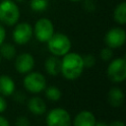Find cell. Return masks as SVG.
<instances>
[{
  "label": "cell",
  "instance_id": "obj_1",
  "mask_svg": "<svg viewBox=\"0 0 126 126\" xmlns=\"http://www.w3.org/2000/svg\"><path fill=\"white\" fill-rule=\"evenodd\" d=\"M83 56L76 52H68L63 55L61 60V71L62 75L67 80H76L78 79L84 70Z\"/></svg>",
  "mask_w": 126,
  "mask_h": 126
},
{
  "label": "cell",
  "instance_id": "obj_2",
  "mask_svg": "<svg viewBox=\"0 0 126 126\" xmlns=\"http://www.w3.org/2000/svg\"><path fill=\"white\" fill-rule=\"evenodd\" d=\"M20 19V9L15 1L3 0L0 2V23L15 26Z\"/></svg>",
  "mask_w": 126,
  "mask_h": 126
},
{
  "label": "cell",
  "instance_id": "obj_3",
  "mask_svg": "<svg viewBox=\"0 0 126 126\" xmlns=\"http://www.w3.org/2000/svg\"><path fill=\"white\" fill-rule=\"evenodd\" d=\"M47 46L49 51L55 56H63L68 53L71 49V40L70 38L61 32L53 33L50 39L47 41Z\"/></svg>",
  "mask_w": 126,
  "mask_h": 126
},
{
  "label": "cell",
  "instance_id": "obj_4",
  "mask_svg": "<svg viewBox=\"0 0 126 126\" xmlns=\"http://www.w3.org/2000/svg\"><path fill=\"white\" fill-rule=\"evenodd\" d=\"M32 32L39 42H47L54 33V26L49 19L41 18L36 21Z\"/></svg>",
  "mask_w": 126,
  "mask_h": 126
},
{
  "label": "cell",
  "instance_id": "obj_5",
  "mask_svg": "<svg viewBox=\"0 0 126 126\" xmlns=\"http://www.w3.org/2000/svg\"><path fill=\"white\" fill-rule=\"evenodd\" d=\"M24 87L30 93L38 94L46 88L45 77L37 72H29L24 79Z\"/></svg>",
  "mask_w": 126,
  "mask_h": 126
},
{
  "label": "cell",
  "instance_id": "obj_6",
  "mask_svg": "<svg viewBox=\"0 0 126 126\" xmlns=\"http://www.w3.org/2000/svg\"><path fill=\"white\" fill-rule=\"evenodd\" d=\"M107 76L114 83H121L126 79V60L116 58L107 67Z\"/></svg>",
  "mask_w": 126,
  "mask_h": 126
},
{
  "label": "cell",
  "instance_id": "obj_7",
  "mask_svg": "<svg viewBox=\"0 0 126 126\" xmlns=\"http://www.w3.org/2000/svg\"><path fill=\"white\" fill-rule=\"evenodd\" d=\"M46 124L47 126H71L70 114L64 108H53L47 114Z\"/></svg>",
  "mask_w": 126,
  "mask_h": 126
},
{
  "label": "cell",
  "instance_id": "obj_8",
  "mask_svg": "<svg viewBox=\"0 0 126 126\" xmlns=\"http://www.w3.org/2000/svg\"><path fill=\"white\" fill-rule=\"evenodd\" d=\"M126 40V32L122 28H112L110 29L105 36H104V41L107 47L109 48H118L121 47Z\"/></svg>",
  "mask_w": 126,
  "mask_h": 126
},
{
  "label": "cell",
  "instance_id": "obj_9",
  "mask_svg": "<svg viewBox=\"0 0 126 126\" xmlns=\"http://www.w3.org/2000/svg\"><path fill=\"white\" fill-rule=\"evenodd\" d=\"M33 34L32 27L29 23H20L17 24L13 30V39L17 44H26L28 43Z\"/></svg>",
  "mask_w": 126,
  "mask_h": 126
},
{
  "label": "cell",
  "instance_id": "obj_10",
  "mask_svg": "<svg viewBox=\"0 0 126 126\" xmlns=\"http://www.w3.org/2000/svg\"><path fill=\"white\" fill-rule=\"evenodd\" d=\"M34 66V59L30 53H22L17 56L15 61V68L21 74H27L32 70Z\"/></svg>",
  "mask_w": 126,
  "mask_h": 126
},
{
  "label": "cell",
  "instance_id": "obj_11",
  "mask_svg": "<svg viewBox=\"0 0 126 126\" xmlns=\"http://www.w3.org/2000/svg\"><path fill=\"white\" fill-rule=\"evenodd\" d=\"M96 123L95 116L94 113L88 110H83L79 112L74 118V126H94Z\"/></svg>",
  "mask_w": 126,
  "mask_h": 126
},
{
  "label": "cell",
  "instance_id": "obj_12",
  "mask_svg": "<svg viewBox=\"0 0 126 126\" xmlns=\"http://www.w3.org/2000/svg\"><path fill=\"white\" fill-rule=\"evenodd\" d=\"M15 92V83L13 79L7 75L0 76V94L8 96L13 94Z\"/></svg>",
  "mask_w": 126,
  "mask_h": 126
},
{
  "label": "cell",
  "instance_id": "obj_13",
  "mask_svg": "<svg viewBox=\"0 0 126 126\" xmlns=\"http://www.w3.org/2000/svg\"><path fill=\"white\" fill-rule=\"evenodd\" d=\"M28 108L32 113L35 115H41L46 111V104L42 98L38 96H33L30 98L28 102Z\"/></svg>",
  "mask_w": 126,
  "mask_h": 126
},
{
  "label": "cell",
  "instance_id": "obj_14",
  "mask_svg": "<svg viewBox=\"0 0 126 126\" xmlns=\"http://www.w3.org/2000/svg\"><path fill=\"white\" fill-rule=\"evenodd\" d=\"M44 68L49 75L56 76L61 71V60L58 58V56H55V55L50 56L45 60Z\"/></svg>",
  "mask_w": 126,
  "mask_h": 126
},
{
  "label": "cell",
  "instance_id": "obj_15",
  "mask_svg": "<svg viewBox=\"0 0 126 126\" xmlns=\"http://www.w3.org/2000/svg\"><path fill=\"white\" fill-rule=\"evenodd\" d=\"M107 99L109 104H111L112 106H120L124 100V94L123 92L119 89V88H112L107 94Z\"/></svg>",
  "mask_w": 126,
  "mask_h": 126
},
{
  "label": "cell",
  "instance_id": "obj_16",
  "mask_svg": "<svg viewBox=\"0 0 126 126\" xmlns=\"http://www.w3.org/2000/svg\"><path fill=\"white\" fill-rule=\"evenodd\" d=\"M113 19L119 25L126 24V2L119 3L113 11Z\"/></svg>",
  "mask_w": 126,
  "mask_h": 126
},
{
  "label": "cell",
  "instance_id": "obj_17",
  "mask_svg": "<svg viewBox=\"0 0 126 126\" xmlns=\"http://www.w3.org/2000/svg\"><path fill=\"white\" fill-rule=\"evenodd\" d=\"M17 50L15 46L11 43H2L0 45V55L5 59H12L16 56Z\"/></svg>",
  "mask_w": 126,
  "mask_h": 126
},
{
  "label": "cell",
  "instance_id": "obj_18",
  "mask_svg": "<svg viewBox=\"0 0 126 126\" xmlns=\"http://www.w3.org/2000/svg\"><path fill=\"white\" fill-rule=\"evenodd\" d=\"M61 91L55 87V86H51V87H48L46 90H45V96L49 99V100H52V101H57L61 98Z\"/></svg>",
  "mask_w": 126,
  "mask_h": 126
},
{
  "label": "cell",
  "instance_id": "obj_19",
  "mask_svg": "<svg viewBox=\"0 0 126 126\" xmlns=\"http://www.w3.org/2000/svg\"><path fill=\"white\" fill-rule=\"evenodd\" d=\"M30 7L34 12H43L48 7V0H31Z\"/></svg>",
  "mask_w": 126,
  "mask_h": 126
},
{
  "label": "cell",
  "instance_id": "obj_20",
  "mask_svg": "<svg viewBox=\"0 0 126 126\" xmlns=\"http://www.w3.org/2000/svg\"><path fill=\"white\" fill-rule=\"evenodd\" d=\"M83 63H84V67L91 68L95 64V58L92 54H87L83 57Z\"/></svg>",
  "mask_w": 126,
  "mask_h": 126
},
{
  "label": "cell",
  "instance_id": "obj_21",
  "mask_svg": "<svg viewBox=\"0 0 126 126\" xmlns=\"http://www.w3.org/2000/svg\"><path fill=\"white\" fill-rule=\"evenodd\" d=\"M99 55H100V58H101L102 60H104V61H108V60H110V59L112 58V56H113V52H112L111 48H109V47H105V48H102V49L100 50Z\"/></svg>",
  "mask_w": 126,
  "mask_h": 126
},
{
  "label": "cell",
  "instance_id": "obj_22",
  "mask_svg": "<svg viewBox=\"0 0 126 126\" xmlns=\"http://www.w3.org/2000/svg\"><path fill=\"white\" fill-rule=\"evenodd\" d=\"M84 7H85V9H86L87 11L93 12V11L95 9V3H94L93 0H85Z\"/></svg>",
  "mask_w": 126,
  "mask_h": 126
},
{
  "label": "cell",
  "instance_id": "obj_23",
  "mask_svg": "<svg viewBox=\"0 0 126 126\" xmlns=\"http://www.w3.org/2000/svg\"><path fill=\"white\" fill-rule=\"evenodd\" d=\"M16 125L17 126H31L29 120L26 117H19L16 121Z\"/></svg>",
  "mask_w": 126,
  "mask_h": 126
},
{
  "label": "cell",
  "instance_id": "obj_24",
  "mask_svg": "<svg viewBox=\"0 0 126 126\" xmlns=\"http://www.w3.org/2000/svg\"><path fill=\"white\" fill-rule=\"evenodd\" d=\"M7 108V102L5 100V98L3 97V95L0 94V113L4 112Z\"/></svg>",
  "mask_w": 126,
  "mask_h": 126
},
{
  "label": "cell",
  "instance_id": "obj_25",
  "mask_svg": "<svg viewBox=\"0 0 126 126\" xmlns=\"http://www.w3.org/2000/svg\"><path fill=\"white\" fill-rule=\"evenodd\" d=\"M5 37H6V32H5V29H4V27L0 24V45L4 42Z\"/></svg>",
  "mask_w": 126,
  "mask_h": 126
},
{
  "label": "cell",
  "instance_id": "obj_26",
  "mask_svg": "<svg viewBox=\"0 0 126 126\" xmlns=\"http://www.w3.org/2000/svg\"><path fill=\"white\" fill-rule=\"evenodd\" d=\"M0 126H10L9 121L3 116H0Z\"/></svg>",
  "mask_w": 126,
  "mask_h": 126
},
{
  "label": "cell",
  "instance_id": "obj_27",
  "mask_svg": "<svg viewBox=\"0 0 126 126\" xmlns=\"http://www.w3.org/2000/svg\"><path fill=\"white\" fill-rule=\"evenodd\" d=\"M108 126H125V125H124V123L122 121H113Z\"/></svg>",
  "mask_w": 126,
  "mask_h": 126
},
{
  "label": "cell",
  "instance_id": "obj_28",
  "mask_svg": "<svg viewBox=\"0 0 126 126\" xmlns=\"http://www.w3.org/2000/svg\"><path fill=\"white\" fill-rule=\"evenodd\" d=\"M94 126H108V125L105 124V123H103V122H96Z\"/></svg>",
  "mask_w": 126,
  "mask_h": 126
},
{
  "label": "cell",
  "instance_id": "obj_29",
  "mask_svg": "<svg viewBox=\"0 0 126 126\" xmlns=\"http://www.w3.org/2000/svg\"><path fill=\"white\" fill-rule=\"evenodd\" d=\"M15 2H23V1H26V0H13Z\"/></svg>",
  "mask_w": 126,
  "mask_h": 126
},
{
  "label": "cell",
  "instance_id": "obj_30",
  "mask_svg": "<svg viewBox=\"0 0 126 126\" xmlns=\"http://www.w3.org/2000/svg\"><path fill=\"white\" fill-rule=\"evenodd\" d=\"M70 1H72V2H78V1H81V0H70Z\"/></svg>",
  "mask_w": 126,
  "mask_h": 126
},
{
  "label": "cell",
  "instance_id": "obj_31",
  "mask_svg": "<svg viewBox=\"0 0 126 126\" xmlns=\"http://www.w3.org/2000/svg\"><path fill=\"white\" fill-rule=\"evenodd\" d=\"M0 63H1V55H0Z\"/></svg>",
  "mask_w": 126,
  "mask_h": 126
}]
</instances>
